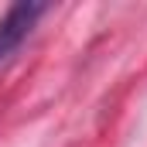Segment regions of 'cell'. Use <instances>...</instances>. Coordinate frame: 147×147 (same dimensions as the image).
I'll return each instance as SVG.
<instances>
[{
  "instance_id": "obj_1",
  "label": "cell",
  "mask_w": 147,
  "mask_h": 147,
  "mask_svg": "<svg viewBox=\"0 0 147 147\" xmlns=\"http://www.w3.org/2000/svg\"><path fill=\"white\" fill-rule=\"evenodd\" d=\"M48 14V3H14L0 17V62H7L34 31V24Z\"/></svg>"
}]
</instances>
